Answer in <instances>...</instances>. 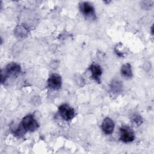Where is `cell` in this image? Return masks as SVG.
<instances>
[{
	"mask_svg": "<svg viewBox=\"0 0 154 154\" xmlns=\"http://www.w3.org/2000/svg\"><path fill=\"white\" fill-rule=\"evenodd\" d=\"M114 121L111 119L106 117L102 123V129L105 134H111L114 131Z\"/></svg>",
	"mask_w": 154,
	"mask_h": 154,
	"instance_id": "7",
	"label": "cell"
},
{
	"mask_svg": "<svg viewBox=\"0 0 154 154\" xmlns=\"http://www.w3.org/2000/svg\"><path fill=\"white\" fill-rule=\"evenodd\" d=\"M15 34L16 36L19 37H25L26 35L28 34V31L27 29L23 26H18L14 31Z\"/></svg>",
	"mask_w": 154,
	"mask_h": 154,
	"instance_id": "11",
	"label": "cell"
},
{
	"mask_svg": "<svg viewBox=\"0 0 154 154\" xmlns=\"http://www.w3.org/2000/svg\"><path fill=\"white\" fill-rule=\"evenodd\" d=\"M131 119L132 122L137 126H140L143 123V119L139 114H134Z\"/></svg>",
	"mask_w": 154,
	"mask_h": 154,
	"instance_id": "13",
	"label": "cell"
},
{
	"mask_svg": "<svg viewBox=\"0 0 154 154\" xmlns=\"http://www.w3.org/2000/svg\"><path fill=\"white\" fill-rule=\"evenodd\" d=\"M89 70L91 73L92 78L97 82H100V77L102 73L100 66L97 64L94 63L90 66Z\"/></svg>",
	"mask_w": 154,
	"mask_h": 154,
	"instance_id": "8",
	"label": "cell"
},
{
	"mask_svg": "<svg viewBox=\"0 0 154 154\" xmlns=\"http://www.w3.org/2000/svg\"><path fill=\"white\" fill-rule=\"evenodd\" d=\"M26 132V131L24 129V128L23 127L22 123H20L13 131V134H14V135H15V136H17V137H21L22 136H23L25 134Z\"/></svg>",
	"mask_w": 154,
	"mask_h": 154,
	"instance_id": "12",
	"label": "cell"
},
{
	"mask_svg": "<svg viewBox=\"0 0 154 154\" xmlns=\"http://www.w3.org/2000/svg\"><path fill=\"white\" fill-rule=\"evenodd\" d=\"M48 86L51 89L57 90L60 89L62 85L61 77L57 73H54L51 75L48 79Z\"/></svg>",
	"mask_w": 154,
	"mask_h": 154,
	"instance_id": "5",
	"label": "cell"
},
{
	"mask_svg": "<svg viewBox=\"0 0 154 154\" xmlns=\"http://www.w3.org/2000/svg\"><path fill=\"white\" fill-rule=\"evenodd\" d=\"M109 88L111 92L116 94L119 93L122 91L123 84L121 81L115 79L111 81Z\"/></svg>",
	"mask_w": 154,
	"mask_h": 154,
	"instance_id": "9",
	"label": "cell"
},
{
	"mask_svg": "<svg viewBox=\"0 0 154 154\" xmlns=\"http://www.w3.org/2000/svg\"><path fill=\"white\" fill-rule=\"evenodd\" d=\"M59 112L61 117L66 121L71 120L75 116L73 108L70 107L67 104H63L59 107Z\"/></svg>",
	"mask_w": 154,
	"mask_h": 154,
	"instance_id": "3",
	"label": "cell"
},
{
	"mask_svg": "<svg viewBox=\"0 0 154 154\" xmlns=\"http://www.w3.org/2000/svg\"><path fill=\"white\" fill-rule=\"evenodd\" d=\"M7 78H8V76L6 75V73H5L4 70H1V83L4 84L6 81Z\"/></svg>",
	"mask_w": 154,
	"mask_h": 154,
	"instance_id": "14",
	"label": "cell"
},
{
	"mask_svg": "<svg viewBox=\"0 0 154 154\" xmlns=\"http://www.w3.org/2000/svg\"><path fill=\"white\" fill-rule=\"evenodd\" d=\"M79 8L82 13L87 17L93 19L96 18L94 8L90 3L88 2H82L79 4Z\"/></svg>",
	"mask_w": 154,
	"mask_h": 154,
	"instance_id": "4",
	"label": "cell"
},
{
	"mask_svg": "<svg viewBox=\"0 0 154 154\" xmlns=\"http://www.w3.org/2000/svg\"><path fill=\"white\" fill-rule=\"evenodd\" d=\"M21 123L26 131L33 132L38 128V123L33 116L31 114L24 117L22 119Z\"/></svg>",
	"mask_w": 154,
	"mask_h": 154,
	"instance_id": "1",
	"label": "cell"
},
{
	"mask_svg": "<svg viewBox=\"0 0 154 154\" xmlns=\"http://www.w3.org/2000/svg\"><path fill=\"white\" fill-rule=\"evenodd\" d=\"M121 73L126 78H131L132 76L131 66L129 63L124 64L121 67Z\"/></svg>",
	"mask_w": 154,
	"mask_h": 154,
	"instance_id": "10",
	"label": "cell"
},
{
	"mask_svg": "<svg viewBox=\"0 0 154 154\" xmlns=\"http://www.w3.org/2000/svg\"><path fill=\"white\" fill-rule=\"evenodd\" d=\"M120 140L125 143H129L135 139V134L133 130L128 126H123L120 129Z\"/></svg>",
	"mask_w": 154,
	"mask_h": 154,
	"instance_id": "2",
	"label": "cell"
},
{
	"mask_svg": "<svg viewBox=\"0 0 154 154\" xmlns=\"http://www.w3.org/2000/svg\"><path fill=\"white\" fill-rule=\"evenodd\" d=\"M21 71L20 66L16 63H10L5 67L4 69V72L7 75L9 76H17Z\"/></svg>",
	"mask_w": 154,
	"mask_h": 154,
	"instance_id": "6",
	"label": "cell"
}]
</instances>
